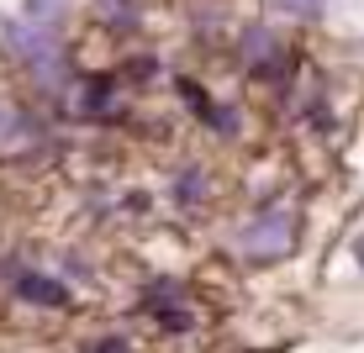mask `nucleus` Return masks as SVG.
Segmentation results:
<instances>
[{
    "label": "nucleus",
    "mask_w": 364,
    "mask_h": 353,
    "mask_svg": "<svg viewBox=\"0 0 364 353\" xmlns=\"http://www.w3.org/2000/svg\"><path fill=\"white\" fill-rule=\"evenodd\" d=\"M296 248V222L285 211H259L243 227V254L248 259H285Z\"/></svg>",
    "instance_id": "nucleus-1"
},
{
    "label": "nucleus",
    "mask_w": 364,
    "mask_h": 353,
    "mask_svg": "<svg viewBox=\"0 0 364 353\" xmlns=\"http://www.w3.org/2000/svg\"><path fill=\"white\" fill-rule=\"evenodd\" d=\"M21 295H27V300H37V306H64V300H69V290L58 285V280H43V274H27V280H21Z\"/></svg>",
    "instance_id": "nucleus-2"
},
{
    "label": "nucleus",
    "mask_w": 364,
    "mask_h": 353,
    "mask_svg": "<svg viewBox=\"0 0 364 353\" xmlns=\"http://www.w3.org/2000/svg\"><path fill=\"white\" fill-rule=\"evenodd\" d=\"M280 11H291V16H322L328 11V0H274Z\"/></svg>",
    "instance_id": "nucleus-3"
},
{
    "label": "nucleus",
    "mask_w": 364,
    "mask_h": 353,
    "mask_svg": "<svg viewBox=\"0 0 364 353\" xmlns=\"http://www.w3.org/2000/svg\"><path fill=\"white\" fill-rule=\"evenodd\" d=\"M58 6H64V0H27V11H32V21H37V27H48V21L58 16Z\"/></svg>",
    "instance_id": "nucleus-4"
},
{
    "label": "nucleus",
    "mask_w": 364,
    "mask_h": 353,
    "mask_svg": "<svg viewBox=\"0 0 364 353\" xmlns=\"http://www.w3.org/2000/svg\"><path fill=\"white\" fill-rule=\"evenodd\" d=\"M11 127V111H6V100H0V132H6Z\"/></svg>",
    "instance_id": "nucleus-5"
},
{
    "label": "nucleus",
    "mask_w": 364,
    "mask_h": 353,
    "mask_svg": "<svg viewBox=\"0 0 364 353\" xmlns=\"http://www.w3.org/2000/svg\"><path fill=\"white\" fill-rule=\"evenodd\" d=\"M359 259H364V243H359Z\"/></svg>",
    "instance_id": "nucleus-6"
}]
</instances>
